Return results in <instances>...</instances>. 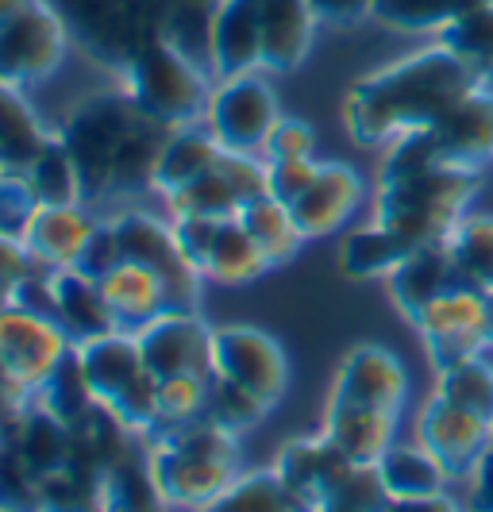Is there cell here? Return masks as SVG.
I'll return each mask as SVG.
<instances>
[{"label": "cell", "mask_w": 493, "mask_h": 512, "mask_svg": "<svg viewBox=\"0 0 493 512\" xmlns=\"http://www.w3.org/2000/svg\"><path fill=\"white\" fill-rule=\"evenodd\" d=\"M474 89H482L478 77L436 43L359 77L343 97V128L359 147H390L409 131L432 128Z\"/></svg>", "instance_id": "obj_1"}, {"label": "cell", "mask_w": 493, "mask_h": 512, "mask_svg": "<svg viewBox=\"0 0 493 512\" xmlns=\"http://www.w3.org/2000/svg\"><path fill=\"white\" fill-rule=\"evenodd\" d=\"M170 128L143 116L124 89L81 101L58 128L74 158L85 205L155 189V166Z\"/></svg>", "instance_id": "obj_2"}, {"label": "cell", "mask_w": 493, "mask_h": 512, "mask_svg": "<svg viewBox=\"0 0 493 512\" xmlns=\"http://www.w3.org/2000/svg\"><path fill=\"white\" fill-rule=\"evenodd\" d=\"M478 189H482V170H459L443 162L382 174L374 193V224L397 235L409 251L424 243H440L470 212Z\"/></svg>", "instance_id": "obj_3"}, {"label": "cell", "mask_w": 493, "mask_h": 512, "mask_svg": "<svg viewBox=\"0 0 493 512\" xmlns=\"http://www.w3.org/2000/svg\"><path fill=\"white\" fill-rule=\"evenodd\" d=\"M147 451L166 505L178 509H205L239 478V436L208 416L155 424L147 432Z\"/></svg>", "instance_id": "obj_4"}, {"label": "cell", "mask_w": 493, "mask_h": 512, "mask_svg": "<svg viewBox=\"0 0 493 512\" xmlns=\"http://www.w3.org/2000/svg\"><path fill=\"white\" fill-rule=\"evenodd\" d=\"M120 77H124L120 89L135 101V108L162 128L174 131L205 124L208 97L216 81L205 70H197L189 58H182L166 39L151 35Z\"/></svg>", "instance_id": "obj_5"}, {"label": "cell", "mask_w": 493, "mask_h": 512, "mask_svg": "<svg viewBox=\"0 0 493 512\" xmlns=\"http://www.w3.org/2000/svg\"><path fill=\"white\" fill-rule=\"evenodd\" d=\"M74 347L93 401L112 412L128 432L147 436L158 420V378L143 362L139 339L128 332H108Z\"/></svg>", "instance_id": "obj_6"}, {"label": "cell", "mask_w": 493, "mask_h": 512, "mask_svg": "<svg viewBox=\"0 0 493 512\" xmlns=\"http://www.w3.org/2000/svg\"><path fill=\"white\" fill-rule=\"evenodd\" d=\"M108 220L116 228L124 262H139V266L155 270L162 285H166V293H170V301H174V312H197L205 278L185 258L182 243L174 235V224H162L147 208H124V212H116Z\"/></svg>", "instance_id": "obj_7"}, {"label": "cell", "mask_w": 493, "mask_h": 512, "mask_svg": "<svg viewBox=\"0 0 493 512\" xmlns=\"http://www.w3.org/2000/svg\"><path fill=\"white\" fill-rule=\"evenodd\" d=\"M420 332V343L428 351V359L436 366V374L463 366V362L486 355L490 343V305H486V289H451L447 297L432 301L413 320Z\"/></svg>", "instance_id": "obj_8"}, {"label": "cell", "mask_w": 493, "mask_h": 512, "mask_svg": "<svg viewBox=\"0 0 493 512\" xmlns=\"http://www.w3.org/2000/svg\"><path fill=\"white\" fill-rule=\"evenodd\" d=\"M70 54V35L47 0H31L0 24V81L27 89L51 81Z\"/></svg>", "instance_id": "obj_9"}, {"label": "cell", "mask_w": 493, "mask_h": 512, "mask_svg": "<svg viewBox=\"0 0 493 512\" xmlns=\"http://www.w3.org/2000/svg\"><path fill=\"white\" fill-rule=\"evenodd\" d=\"M278 120H282V104H278L274 85L262 77V70L224 77L212 85L205 124L220 139L224 151L262 154V143Z\"/></svg>", "instance_id": "obj_10"}, {"label": "cell", "mask_w": 493, "mask_h": 512, "mask_svg": "<svg viewBox=\"0 0 493 512\" xmlns=\"http://www.w3.org/2000/svg\"><path fill=\"white\" fill-rule=\"evenodd\" d=\"M212 374L255 393L259 401L274 409L286 397L289 385L286 347L270 332L247 328V324L212 328Z\"/></svg>", "instance_id": "obj_11"}, {"label": "cell", "mask_w": 493, "mask_h": 512, "mask_svg": "<svg viewBox=\"0 0 493 512\" xmlns=\"http://www.w3.org/2000/svg\"><path fill=\"white\" fill-rule=\"evenodd\" d=\"M174 235L182 243L185 258L197 266V274L220 285H247L270 270L255 239L239 224V216L208 220V216H178Z\"/></svg>", "instance_id": "obj_12"}, {"label": "cell", "mask_w": 493, "mask_h": 512, "mask_svg": "<svg viewBox=\"0 0 493 512\" xmlns=\"http://www.w3.org/2000/svg\"><path fill=\"white\" fill-rule=\"evenodd\" d=\"M66 27L70 43H78L97 66L124 74L151 31L131 16L124 0H47Z\"/></svg>", "instance_id": "obj_13"}, {"label": "cell", "mask_w": 493, "mask_h": 512, "mask_svg": "<svg viewBox=\"0 0 493 512\" xmlns=\"http://www.w3.org/2000/svg\"><path fill=\"white\" fill-rule=\"evenodd\" d=\"M416 443L440 459L451 482H463L493 447V420L432 389V397L420 405L416 416Z\"/></svg>", "instance_id": "obj_14"}, {"label": "cell", "mask_w": 493, "mask_h": 512, "mask_svg": "<svg viewBox=\"0 0 493 512\" xmlns=\"http://www.w3.org/2000/svg\"><path fill=\"white\" fill-rule=\"evenodd\" d=\"M405 401H409V370L390 347H378V343L351 347L339 362L332 393H328V405L382 412L397 420L405 412Z\"/></svg>", "instance_id": "obj_15"}, {"label": "cell", "mask_w": 493, "mask_h": 512, "mask_svg": "<svg viewBox=\"0 0 493 512\" xmlns=\"http://www.w3.org/2000/svg\"><path fill=\"white\" fill-rule=\"evenodd\" d=\"M70 347L74 339L62 332V324L35 316L12 301L0 305V366L24 389L35 393Z\"/></svg>", "instance_id": "obj_16"}, {"label": "cell", "mask_w": 493, "mask_h": 512, "mask_svg": "<svg viewBox=\"0 0 493 512\" xmlns=\"http://www.w3.org/2000/svg\"><path fill=\"white\" fill-rule=\"evenodd\" d=\"M135 339L158 382L174 374H212V324L197 312H166L135 332Z\"/></svg>", "instance_id": "obj_17"}, {"label": "cell", "mask_w": 493, "mask_h": 512, "mask_svg": "<svg viewBox=\"0 0 493 512\" xmlns=\"http://www.w3.org/2000/svg\"><path fill=\"white\" fill-rule=\"evenodd\" d=\"M366 197L363 174L347 162H320L312 185L289 205L293 224L301 228L305 239H328L339 228H347V220L359 212Z\"/></svg>", "instance_id": "obj_18"}, {"label": "cell", "mask_w": 493, "mask_h": 512, "mask_svg": "<svg viewBox=\"0 0 493 512\" xmlns=\"http://www.w3.org/2000/svg\"><path fill=\"white\" fill-rule=\"evenodd\" d=\"M424 131L432 135L440 162L459 170H486L493 162V93L486 85L474 89Z\"/></svg>", "instance_id": "obj_19"}, {"label": "cell", "mask_w": 493, "mask_h": 512, "mask_svg": "<svg viewBox=\"0 0 493 512\" xmlns=\"http://www.w3.org/2000/svg\"><path fill=\"white\" fill-rule=\"evenodd\" d=\"M386 282H390L393 305H397V312H401L409 324H413L416 316L432 305V301H440L451 289H463V285H467L463 274H459V266H455V258H451V251H447V239L416 247L413 255L405 258Z\"/></svg>", "instance_id": "obj_20"}, {"label": "cell", "mask_w": 493, "mask_h": 512, "mask_svg": "<svg viewBox=\"0 0 493 512\" xmlns=\"http://www.w3.org/2000/svg\"><path fill=\"white\" fill-rule=\"evenodd\" d=\"M262 70V0H220L212 12L216 81Z\"/></svg>", "instance_id": "obj_21"}, {"label": "cell", "mask_w": 493, "mask_h": 512, "mask_svg": "<svg viewBox=\"0 0 493 512\" xmlns=\"http://www.w3.org/2000/svg\"><path fill=\"white\" fill-rule=\"evenodd\" d=\"M351 466H355V462L347 459L324 432H320V436L289 439L286 447L278 451V459H274L278 478H282L309 509H316V505L347 478Z\"/></svg>", "instance_id": "obj_22"}, {"label": "cell", "mask_w": 493, "mask_h": 512, "mask_svg": "<svg viewBox=\"0 0 493 512\" xmlns=\"http://www.w3.org/2000/svg\"><path fill=\"white\" fill-rule=\"evenodd\" d=\"M97 224L101 220L85 205H39L24 231L27 255L43 270H70V266H78Z\"/></svg>", "instance_id": "obj_23"}, {"label": "cell", "mask_w": 493, "mask_h": 512, "mask_svg": "<svg viewBox=\"0 0 493 512\" xmlns=\"http://www.w3.org/2000/svg\"><path fill=\"white\" fill-rule=\"evenodd\" d=\"M104 301L112 308L116 332H143L147 324H155L158 316L174 312V301L166 293V285L155 270L139 266V262H120L108 278H101Z\"/></svg>", "instance_id": "obj_24"}, {"label": "cell", "mask_w": 493, "mask_h": 512, "mask_svg": "<svg viewBox=\"0 0 493 512\" xmlns=\"http://www.w3.org/2000/svg\"><path fill=\"white\" fill-rule=\"evenodd\" d=\"M97 512H166V497L151 470L147 436H131L128 447L101 474Z\"/></svg>", "instance_id": "obj_25"}, {"label": "cell", "mask_w": 493, "mask_h": 512, "mask_svg": "<svg viewBox=\"0 0 493 512\" xmlns=\"http://www.w3.org/2000/svg\"><path fill=\"white\" fill-rule=\"evenodd\" d=\"M316 16L305 0H262V70L289 74L309 58Z\"/></svg>", "instance_id": "obj_26"}, {"label": "cell", "mask_w": 493, "mask_h": 512, "mask_svg": "<svg viewBox=\"0 0 493 512\" xmlns=\"http://www.w3.org/2000/svg\"><path fill=\"white\" fill-rule=\"evenodd\" d=\"M220 139L208 131V124H189V128H174L162 143V154H158L155 166V189L151 193H162V197H174L178 189L193 185L197 178H205L216 170L220 162Z\"/></svg>", "instance_id": "obj_27"}, {"label": "cell", "mask_w": 493, "mask_h": 512, "mask_svg": "<svg viewBox=\"0 0 493 512\" xmlns=\"http://www.w3.org/2000/svg\"><path fill=\"white\" fill-rule=\"evenodd\" d=\"M51 285L54 305H58V324L74 343L116 332V320H112V308L104 301L101 282L85 278L81 270L70 266V270H51Z\"/></svg>", "instance_id": "obj_28"}, {"label": "cell", "mask_w": 493, "mask_h": 512, "mask_svg": "<svg viewBox=\"0 0 493 512\" xmlns=\"http://www.w3.org/2000/svg\"><path fill=\"white\" fill-rule=\"evenodd\" d=\"M374 466H378V478H382L393 505H416V501L443 497L447 482H451V474L440 466V459L420 443L416 447L393 443Z\"/></svg>", "instance_id": "obj_29"}, {"label": "cell", "mask_w": 493, "mask_h": 512, "mask_svg": "<svg viewBox=\"0 0 493 512\" xmlns=\"http://www.w3.org/2000/svg\"><path fill=\"white\" fill-rule=\"evenodd\" d=\"M397 416H382V412L347 409V405H324V436L336 443L339 451L359 466H374L393 447L397 436Z\"/></svg>", "instance_id": "obj_30"}, {"label": "cell", "mask_w": 493, "mask_h": 512, "mask_svg": "<svg viewBox=\"0 0 493 512\" xmlns=\"http://www.w3.org/2000/svg\"><path fill=\"white\" fill-rule=\"evenodd\" d=\"M0 436L24 455V462L39 478L70 462V424H62V420H58L54 412L43 409V405H31V409H27L8 432H0Z\"/></svg>", "instance_id": "obj_31"}, {"label": "cell", "mask_w": 493, "mask_h": 512, "mask_svg": "<svg viewBox=\"0 0 493 512\" xmlns=\"http://www.w3.org/2000/svg\"><path fill=\"white\" fill-rule=\"evenodd\" d=\"M47 139H51V131L31 112L24 89L0 81V162L8 170H27L47 147Z\"/></svg>", "instance_id": "obj_32"}, {"label": "cell", "mask_w": 493, "mask_h": 512, "mask_svg": "<svg viewBox=\"0 0 493 512\" xmlns=\"http://www.w3.org/2000/svg\"><path fill=\"white\" fill-rule=\"evenodd\" d=\"M239 224H243L247 235L255 239V247L262 251V258L270 262V270H278V266L293 262L297 251L309 243V239L301 235V228L293 224L289 208L278 205V201H274V197H266V193L239 208Z\"/></svg>", "instance_id": "obj_33"}, {"label": "cell", "mask_w": 493, "mask_h": 512, "mask_svg": "<svg viewBox=\"0 0 493 512\" xmlns=\"http://www.w3.org/2000/svg\"><path fill=\"white\" fill-rule=\"evenodd\" d=\"M131 436H139V432H128L112 412L93 405L70 424V462L101 478L104 470L116 462V455L128 447Z\"/></svg>", "instance_id": "obj_34"}, {"label": "cell", "mask_w": 493, "mask_h": 512, "mask_svg": "<svg viewBox=\"0 0 493 512\" xmlns=\"http://www.w3.org/2000/svg\"><path fill=\"white\" fill-rule=\"evenodd\" d=\"M197 512H312V509L278 478V470L270 466V470L239 474L216 501H208L205 509Z\"/></svg>", "instance_id": "obj_35"}, {"label": "cell", "mask_w": 493, "mask_h": 512, "mask_svg": "<svg viewBox=\"0 0 493 512\" xmlns=\"http://www.w3.org/2000/svg\"><path fill=\"white\" fill-rule=\"evenodd\" d=\"M409 255L413 251L397 235H390L382 224H366V228L351 231L343 239V247H339V270L347 278H359V282H366V278H390Z\"/></svg>", "instance_id": "obj_36"}, {"label": "cell", "mask_w": 493, "mask_h": 512, "mask_svg": "<svg viewBox=\"0 0 493 512\" xmlns=\"http://www.w3.org/2000/svg\"><path fill=\"white\" fill-rule=\"evenodd\" d=\"M212 4H197V0H174L170 12L158 24V39H166L174 51L189 58L197 70H205L212 81Z\"/></svg>", "instance_id": "obj_37"}, {"label": "cell", "mask_w": 493, "mask_h": 512, "mask_svg": "<svg viewBox=\"0 0 493 512\" xmlns=\"http://www.w3.org/2000/svg\"><path fill=\"white\" fill-rule=\"evenodd\" d=\"M440 47L455 54L470 74L478 77V85H493V0L470 8L467 16H459L455 24L440 31Z\"/></svg>", "instance_id": "obj_38"}, {"label": "cell", "mask_w": 493, "mask_h": 512, "mask_svg": "<svg viewBox=\"0 0 493 512\" xmlns=\"http://www.w3.org/2000/svg\"><path fill=\"white\" fill-rule=\"evenodd\" d=\"M447 251L455 258L463 282L493 293V216L467 212L447 235Z\"/></svg>", "instance_id": "obj_39"}, {"label": "cell", "mask_w": 493, "mask_h": 512, "mask_svg": "<svg viewBox=\"0 0 493 512\" xmlns=\"http://www.w3.org/2000/svg\"><path fill=\"white\" fill-rule=\"evenodd\" d=\"M478 4H490V0H374L370 20L393 27V31H409V35H420V31L440 35L443 27L455 24Z\"/></svg>", "instance_id": "obj_40"}, {"label": "cell", "mask_w": 493, "mask_h": 512, "mask_svg": "<svg viewBox=\"0 0 493 512\" xmlns=\"http://www.w3.org/2000/svg\"><path fill=\"white\" fill-rule=\"evenodd\" d=\"M24 174L35 189V197H39V205H85L74 158L66 151V143L58 139V131L47 139V147L39 151V158L27 166Z\"/></svg>", "instance_id": "obj_41"}, {"label": "cell", "mask_w": 493, "mask_h": 512, "mask_svg": "<svg viewBox=\"0 0 493 512\" xmlns=\"http://www.w3.org/2000/svg\"><path fill=\"white\" fill-rule=\"evenodd\" d=\"M35 405L54 412L62 424H74L81 412H89L97 405L93 393H89V382H85V370H81L78 347H70L58 359V366L47 374V382L35 389Z\"/></svg>", "instance_id": "obj_42"}, {"label": "cell", "mask_w": 493, "mask_h": 512, "mask_svg": "<svg viewBox=\"0 0 493 512\" xmlns=\"http://www.w3.org/2000/svg\"><path fill=\"white\" fill-rule=\"evenodd\" d=\"M39 501H43V512H97L101 478L66 462L39 478Z\"/></svg>", "instance_id": "obj_43"}, {"label": "cell", "mask_w": 493, "mask_h": 512, "mask_svg": "<svg viewBox=\"0 0 493 512\" xmlns=\"http://www.w3.org/2000/svg\"><path fill=\"white\" fill-rule=\"evenodd\" d=\"M166 205L178 216H208V220H228V216H239L243 208V197L232 189V181L224 178L220 170H212L205 178H197L193 185L178 189L174 197H166Z\"/></svg>", "instance_id": "obj_44"}, {"label": "cell", "mask_w": 493, "mask_h": 512, "mask_svg": "<svg viewBox=\"0 0 493 512\" xmlns=\"http://www.w3.org/2000/svg\"><path fill=\"white\" fill-rule=\"evenodd\" d=\"M390 493L378 478V466H351L347 478L339 482L312 512H390Z\"/></svg>", "instance_id": "obj_45"}, {"label": "cell", "mask_w": 493, "mask_h": 512, "mask_svg": "<svg viewBox=\"0 0 493 512\" xmlns=\"http://www.w3.org/2000/svg\"><path fill=\"white\" fill-rule=\"evenodd\" d=\"M436 393L467 405V409H478L493 420V362L486 355H478L463 366L443 370V374H436Z\"/></svg>", "instance_id": "obj_46"}, {"label": "cell", "mask_w": 493, "mask_h": 512, "mask_svg": "<svg viewBox=\"0 0 493 512\" xmlns=\"http://www.w3.org/2000/svg\"><path fill=\"white\" fill-rule=\"evenodd\" d=\"M212 374H174L158 382V420L155 424H185L208 412Z\"/></svg>", "instance_id": "obj_47"}, {"label": "cell", "mask_w": 493, "mask_h": 512, "mask_svg": "<svg viewBox=\"0 0 493 512\" xmlns=\"http://www.w3.org/2000/svg\"><path fill=\"white\" fill-rule=\"evenodd\" d=\"M270 412L266 401H259L255 393H247V389H239V385L224 382V378H216L212 374V389H208V420L212 424H220V428H228V432H247V428H255L262 416Z\"/></svg>", "instance_id": "obj_48"}, {"label": "cell", "mask_w": 493, "mask_h": 512, "mask_svg": "<svg viewBox=\"0 0 493 512\" xmlns=\"http://www.w3.org/2000/svg\"><path fill=\"white\" fill-rule=\"evenodd\" d=\"M0 512H43L39 474L4 436H0Z\"/></svg>", "instance_id": "obj_49"}, {"label": "cell", "mask_w": 493, "mask_h": 512, "mask_svg": "<svg viewBox=\"0 0 493 512\" xmlns=\"http://www.w3.org/2000/svg\"><path fill=\"white\" fill-rule=\"evenodd\" d=\"M35 212H39V197H35L24 170L0 166V235L24 243V231Z\"/></svg>", "instance_id": "obj_50"}, {"label": "cell", "mask_w": 493, "mask_h": 512, "mask_svg": "<svg viewBox=\"0 0 493 512\" xmlns=\"http://www.w3.org/2000/svg\"><path fill=\"white\" fill-rule=\"evenodd\" d=\"M316 170H320L316 158H278V162H266V197H274L278 205L289 208L312 185Z\"/></svg>", "instance_id": "obj_51"}, {"label": "cell", "mask_w": 493, "mask_h": 512, "mask_svg": "<svg viewBox=\"0 0 493 512\" xmlns=\"http://www.w3.org/2000/svg\"><path fill=\"white\" fill-rule=\"evenodd\" d=\"M312 151H316V131H312V124L297 120V116H282L270 128L266 143H262V158L266 162H278V158H312Z\"/></svg>", "instance_id": "obj_52"}, {"label": "cell", "mask_w": 493, "mask_h": 512, "mask_svg": "<svg viewBox=\"0 0 493 512\" xmlns=\"http://www.w3.org/2000/svg\"><path fill=\"white\" fill-rule=\"evenodd\" d=\"M120 262H124V255H120L116 228H112V220H101L97 231L89 235V243H85V251H81L74 270H81V274H85V278H93V282H101V278H108Z\"/></svg>", "instance_id": "obj_53"}, {"label": "cell", "mask_w": 493, "mask_h": 512, "mask_svg": "<svg viewBox=\"0 0 493 512\" xmlns=\"http://www.w3.org/2000/svg\"><path fill=\"white\" fill-rule=\"evenodd\" d=\"M31 270H39V266H35V258L27 255L24 243L0 235V305H8L12 289L24 282Z\"/></svg>", "instance_id": "obj_54"}, {"label": "cell", "mask_w": 493, "mask_h": 512, "mask_svg": "<svg viewBox=\"0 0 493 512\" xmlns=\"http://www.w3.org/2000/svg\"><path fill=\"white\" fill-rule=\"evenodd\" d=\"M316 16V24L355 27L374 16V0H305Z\"/></svg>", "instance_id": "obj_55"}, {"label": "cell", "mask_w": 493, "mask_h": 512, "mask_svg": "<svg viewBox=\"0 0 493 512\" xmlns=\"http://www.w3.org/2000/svg\"><path fill=\"white\" fill-rule=\"evenodd\" d=\"M31 405H35V393L24 389V385L0 366V432H8Z\"/></svg>", "instance_id": "obj_56"}, {"label": "cell", "mask_w": 493, "mask_h": 512, "mask_svg": "<svg viewBox=\"0 0 493 512\" xmlns=\"http://www.w3.org/2000/svg\"><path fill=\"white\" fill-rule=\"evenodd\" d=\"M470 512H493V447L470 474Z\"/></svg>", "instance_id": "obj_57"}, {"label": "cell", "mask_w": 493, "mask_h": 512, "mask_svg": "<svg viewBox=\"0 0 493 512\" xmlns=\"http://www.w3.org/2000/svg\"><path fill=\"white\" fill-rule=\"evenodd\" d=\"M124 4H128L131 16L147 27L151 35H158V24H162V16L170 12V4H174V0H124Z\"/></svg>", "instance_id": "obj_58"}, {"label": "cell", "mask_w": 493, "mask_h": 512, "mask_svg": "<svg viewBox=\"0 0 493 512\" xmlns=\"http://www.w3.org/2000/svg\"><path fill=\"white\" fill-rule=\"evenodd\" d=\"M409 512H470V505H459L455 497H432V501H416V505H405Z\"/></svg>", "instance_id": "obj_59"}, {"label": "cell", "mask_w": 493, "mask_h": 512, "mask_svg": "<svg viewBox=\"0 0 493 512\" xmlns=\"http://www.w3.org/2000/svg\"><path fill=\"white\" fill-rule=\"evenodd\" d=\"M27 4H31V0H0V24L12 20V16H16L20 8H27Z\"/></svg>", "instance_id": "obj_60"}, {"label": "cell", "mask_w": 493, "mask_h": 512, "mask_svg": "<svg viewBox=\"0 0 493 512\" xmlns=\"http://www.w3.org/2000/svg\"><path fill=\"white\" fill-rule=\"evenodd\" d=\"M486 305H490V343H493V293H486Z\"/></svg>", "instance_id": "obj_61"}, {"label": "cell", "mask_w": 493, "mask_h": 512, "mask_svg": "<svg viewBox=\"0 0 493 512\" xmlns=\"http://www.w3.org/2000/svg\"><path fill=\"white\" fill-rule=\"evenodd\" d=\"M390 512H409L405 505H390Z\"/></svg>", "instance_id": "obj_62"}, {"label": "cell", "mask_w": 493, "mask_h": 512, "mask_svg": "<svg viewBox=\"0 0 493 512\" xmlns=\"http://www.w3.org/2000/svg\"><path fill=\"white\" fill-rule=\"evenodd\" d=\"M197 4H212V8H216V4H220V0H197Z\"/></svg>", "instance_id": "obj_63"}, {"label": "cell", "mask_w": 493, "mask_h": 512, "mask_svg": "<svg viewBox=\"0 0 493 512\" xmlns=\"http://www.w3.org/2000/svg\"><path fill=\"white\" fill-rule=\"evenodd\" d=\"M0 166H4V162H0Z\"/></svg>", "instance_id": "obj_64"}]
</instances>
